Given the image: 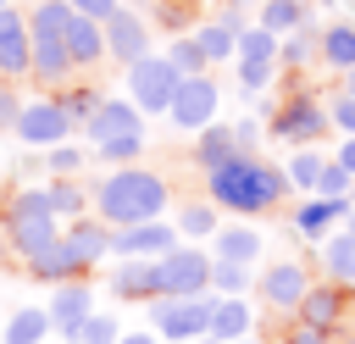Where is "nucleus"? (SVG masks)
<instances>
[{"label": "nucleus", "mask_w": 355, "mask_h": 344, "mask_svg": "<svg viewBox=\"0 0 355 344\" xmlns=\"http://www.w3.org/2000/svg\"><path fill=\"white\" fill-rule=\"evenodd\" d=\"M94 216L111 227H133V222H155L172 211V183L155 166H116L105 172L94 189Z\"/></svg>", "instance_id": "f257e3e1"}, {"label": "nucleus", "mask_w": 355, "mask_h": 344, "mask_svg": "<svg viewBox=\"0 0 355 344\" xmlns=\"http://www.w3.org/2000/svg\"><path fill=\"white\" fill-rule=\"evenodd\" d=\"M205 189H211V200H216L222 211L261 216V211L283 205L294 183H288V172H283V166H272L266 155H233L222 172H211V178H205Z\"/></svg>", "instance_id": "f03ea898"}, {"label": "nucleus", "mask_w": 355, "mask_h": 344, "mask_svg": "<svg viewBox=\"0 0 355 344\" xmlns=\"http://www.w3.org/2000/svg\"><path fill=\"white\" fill-rule=\"evenodd\" d=\"M0 227H6L11 255H22V261L44 255L61 239V216L50 205V189H11L6 205H0Z\"/></svg>", "instance_id": "7ed1b4c3"}, {"label": "nucleus", "mask_w": 355, "mask_h": 344, "mask_svg": "<svg viewBox=\"0 0 355 344\" xmlns=\"http://www.w3.org/2000/svg\"><path fill=\"white\" fill-rule=\"evenodd\" d=\"M150 311V327L166 338V344H194L211 333V311H216V289L205 294H161L144 305Z\"/></svg>", "instance_id": "20e7f679"}, {"label": "nucleus", "mask_w": 355, "mask_h": 344, "mask_svg": "<svg viewBox=\"0 0 355 344\" xmlns=\"http://www.w3.org/2000/svg\"><path fill=\"white\" fill-rule=\"evenodd\" d=\"M128 72V100L144 111V117H166L172 111V100H178V83H183V72L166 61V55H139L133 67H122Z\"/></svg>", "instance_id": "39448f33"}, {"label": "nucleus", "mask_w": 355, "mask_h": 344, "mask_svg": "<svg viewBox=\"0 0 355 344\" xmlns=\"http://www.w3.org/2000/svg\"><path fill=\"white\" fill-rule=\"evenodd\" d=\"M327 128H333V117H327V100H322V94H311V89H294V94H283V105H277V117H272V139H283V144H294V150L316 144Z\"/></svg>", "instance_id": "423d86ee"}, {"label": "nucleus", "mask_w": 355, "mask_h": 344, "mask_svg": "<svg viewBox=\"0 0 355 344\" xmlns=\"http://www.w3.org/2000/svg\"><path fill=\"white\" fill-rule=\"evenodd\" d=\"M211 250L200 244H178L166 255H155V294H205L211 289Z\"/></svg>", "instance_id": "0eeeda50"}, {"label": "nucleus", "mask_w": 355, "mask_h": 344, "mask_svg": "<svg viewBox=\"0 0 355 344\" xmlns=\"http://www.w3.org/2000/svg\"><path fill=\"white\" fill-rule=\"evenodd\" d=\"M311 283H316V277H311V266L288 255V261H272V266L255 277V294H261V305H266L272 316H294Z\"/></svg>", "instance_id": "6e6552de"}, {"label": "nucleus", "mask_w": 355, "mask_h": 344, "mask_svg": "<svg viewBox=\"0 0 355 344\" xmlns=\"http://www.w3.org/2000/svg\"><path fill=\"white\" fill-rule=\"evenodd\" d=\"M72 128H78L72 111H67L55 94H44V100H28V105L17 111V128H11V133H17L22 144H44V150H50V144H67Z\"/></svg>", "instance_id": "1a4fd4ad"}, {"label": "nucleus", "mask_w": 355, "mask_h": 344, "mask_svg": "<svg viewBox=\"0 0 355 344\" xmlns=\"http://www.w3.org/2000/svg\"><path fill=\"white\" fill-rule=\"evenodd\" d=\"M216 100H222V89H216V78L211 72H200V78H183L178 83V100H172V128L178 133H200V128H211L216 122Z\"/></svg>", "instance_id": "9d476101"}, {"label": "nucleus", "mask_w": 355, "mask_h": 344, "mask_svg": "<svg viewBox=\"0 0 355 344\" xmlns=\"http://www.w3.org/2000/svg\"><path fill=\"white\" fill-rule=\"evenodd\" d=\"M100 28H105V55H111L116 67H133L139 55H150V22H144L133 6H116Z\"/></svg>", "instance_id": "9b49d317"}, {"label": "nucleus", "mask_w": 355, "mask_h": 344, "mask_svg": "<svg viewBox=\"0 0 355 344\" xmlns=\"http://www.w3.org/2000/svg\"><path fill=\"white\" fill-rule=\"evenodd\" d=\"M183 244V233H178V222L172 216H155V222H133V227H116V239H111V255H166V250H178Z\"/></svg>", "instance_id": "f8f14e48"}, {"label": "nucleus", "mask_w": 355, "mask_h": 344, "mask_svg": "<svg viewBox=\"0 0 355 344\" xmlns=\"http://www.w3.org/2000/svg\"><path fill=\"white\" fill-rule=\"evenodd\" d=\"M44 311H50V327H55L61 338H72L100 305H94V289H89L83 277H72V283H55V289H50V305H44Z\"/></svg>", "instance_id": "ddd939ff"}, {"label": "nucleus", "mask_w": 355, "mask_h": 344, "mask_svg": "<svg viewBox=\"0 0 355 344\" xmlns=\"http://www.w3.org/2000/svg\"><path fill=\"white\" fill-rule=\"evenodd\" d=\"M0 78H33V33L22 11H0Z\"/></svg>", "instance_id": "4468645a"}, {"label": "nucleus", "mask_w": 355, "mask_h": 344, "mask_svg": "<svg viewBox=\"0 0 355 344\" xmlns=\"http://www.w3.org/2000/svg\"><path fill=\"white\" fill-rule=\"evenodd\" d=\"M111 294H116V300H133V305L161 300V294H155V261H150V255H116V266H111Z\"/></svg>", "instance_id": "2eb2a0df"}, {"label": "nucleus", "mask_w": 355, "mask_h": 344, "mask_svg": "<svg viewBox=\"0 0 355 344\" xmlns=\"http://www.w3.org/2000/svg\"><path fill=\"white\" fill-rule=\"evenodd\" d=\"M139 128H144V111H139L133 100H111V94H105V100L94 105V117L83 122V139H89V144H100V139H116V133H139Z\"/></svg>", "instance_id": "dca6fc26"}, {"label": "nucleus", "mask_w": 355, "mask_h": 344, "mask_svg": "<svg viewBox=\"0 0 355 344\" xmlns=\"http://www.w3.org/2000/svg\"><path fill=\"white\" fill-rule=\"evenodd\" d=\"M349 194H316V200H305L300 211H294V233H305V239H327L338 222H349Z\"/></svg>", "instance_id": "f3484780"}, {"label": "nucleus", "mask_w": 355, "mask_h": 344, "mask_svg": "<svg viewBox=\"0 0 355 344\" xmlns=\"http://www.w3.org/2000/svg\"><path fill=\"white\" fill-rule=\"evenodd\" d=\"M344 305H349V289L344 283H333V277H322V283H311L305 289V300H300V311L294 316H305L311 327H338V316H344Z\"/></svg>", "instance_id": "a211bd4d"}, {"label": "nucleus", "mask_w": 355, "mask_h": 344, "mask_svg": "<svg viewBox=\"0 0 355 344\" xmlns=\"http://www.w3.org/2000/svg\"><path fill=\"white\" fill-rule=\"evenodd\" d=\"M233 155H244L239 150V133H233V122H211V128H200L194 133V166L211 178V172H222Z\"/></svg>", "instance_id": "6ab92c4d"}, {"label": "nucleus", "mask_w": 355, "mask_h": 344, "mask_svg": "<svg viewBox=\"0 0 355 344\" xmlns=\"http://www.w3.org/2000/svg\"><path fill=\"white\" fill-rule=\"evenodd\" d=\"M22 266H28V277H39V283H50V289H55V283H72V277L89 272V261H83L67 239H55L44 255H33V261H22Z\"/></svg>", "instance_id": "aec40b11"}, {"label": "nucleus", "mask_w": 355, "mask_h": 344, "mask_svg": "<svg viewBox=\"0 0 355 344\" xmlns=\"http://www.w3.org/2000/svg\"><path fill=\"white\" fill-rule=\"evenodd\" d=\"M67 55H72L78 72H94V67L105 61V28H100L94 17H78V11H72V22H67Z\"/></svg>", "instance_id": "412c9836"}, {"label": "nucleus", "mask_w": 355, "mask_h": 344, "mask_svg": "<svg viewBox=\"0 0 355 344\" xmlns=\"http://www.w3.org/2000/svg\"><path fill=\"white\" fill-rule=\"evenodd\" d=\"M61 239H67V244H72V250H78V255L94 266V261H105V255H111V239H116V227H111V222H100V216L89 211V216H72V222L61 227Z\"/></svg>", "instance_id": "4be33fe9"}, {"label": "nucleus", "mask_w": 355, "mask_h": 344, "mask_svg": "<svg viewBox=\"0 0 355 344\" xmlns=\"http://www.w3.org/2000/svg\"><path fill=\"white\" fill-rule=\"evenodd\" d=\"M250 333H255V311H250V300H244V294H216V311H211V338L239 344V338H250Z\"/></svg>", "instance_id": "5701e85b"}, {"label": "nucleus", "mask_w": 355, "mask_h": 344, "mask_svg": "<svg viewBox=\"0 0 355 344\" xmlns=\"http://www.w3.org/2000/svg\"><path fill=\"white\" fill-rule=\"evenodd\" d=\"M211 255L216 261H244V266H255V255H261V233L239 216V222H222L216 227V239H211Z\"/></svg>", "instance_id": "b1692460"}, {"label": "nucleus", "mask_w": 355, "mask_h": 344, "mask_svg": "<svg viewBox=\"0 0 355 344\" xmlns=\"http://www.w3.org/2000/svg\"><path fill=\"white\" fill-rule=\"evenodd\" d=\"M322 272H327L333 283L355 289V227H349V222L322 239Z\"/></svg>", "instance_id": "393cba45"}, {"label": "nucleus", "mask_w": 355, "mask_h": 344, "mask_svg": "<svg viewBox=\"0 0 355 344\" xmlns=\"http://www.w3.org/2000/svg\"><path fill=\"white\" fill-rule=\"evenodd\" d=\"M55 327H50V311L44 305H17L11 316H6V333H0V344H44Z\"/></svg>", "instance_id": "a878e982"}, {"label": "nucleus", "mask_w": 355, "mask_h": 344, "mask_svg": "<svg viewBox=\"0 0 355 344\" xmlns=\"http://www.w3.org/2000/svg\"><path fill=\"white\" fill-rule=\"evenodd\" d=\"M216 211H222L216 200H183L172 222H178V233H183V239H200V244H205V239H216V227H222V216H216Z\"/></svg>", "instance_id": "bb28decb"}, {"label": "nucleus", "mask_w": 355, "mask_h": 344, "mask_svg": "<svg viewBox=\"0 0 355 344\" xmlns=\"http://www.w3.org/2000/svg\"><path fill=\"white\" fill-rule=\"evenodd\" d=\"M239 17H222V22H205V28H194V39H200V50L211 55V61H233L239 55Z\"/></svg>", "instance_id": "cd10ccee"}, {"label": "nucleus", "mask_w": 355, "mask_h": 344, "mask_svg": "<svg viewBox=\"0 0 355 344\" xmlns=\"http://www.w3.org/2000/svg\"><path fill=\"white\" fill-rule=\"evenodd\" d=\"M277 61L288 67V72H300V67H311V61H322V28H294V33H283V50H277Z\"/></svg>", "instance_id": "c85d7f7f"}, {"label": "nucleus", "mask_w": 355, "mask_h": 344, "mask_svg": "<svg viewBox=\"0 0 355 344\" xmlns=\"http://www.w3.org/2000/svg\"><path fill=\"white\" fill-rule=\"evenodd\" d=\"M50 189V205H55V216L61 222H72V216H89L94 211V194L78 183V178H55V183H44Z\"/></svg>", "instance_id": "c756f323"}, {"label": "nucleus", "mask_w": 355, "mask_h": 344, "mask_svg": "<svg viewBox=\"0 0 355 344\" xmlns=\"http://www.w3.org/2000/svg\"><path fill=\"white\" fill-rule=\"evenodd\" d=\"M322 61H327L333 72H349V67H355V22L322 28Z\"/></svg>", "instance_id": "7c9ffc66"}, {"label": "nucleus", "mask_w": 355, "mask_h": 344, "mask_svg": "<svg viewBox=\"0 0 355 344\" xmlns=\"http://www.w3.org/2000/svg\"><path fill=\"white\" fill-rule=\"evenodd\" d=\"M305 22H311L305 0H261V28H272L277 39L294 33V28H305Z\"/></svg>", "instance_id": "2f4dec72"}, {"label": "nucleus", "mask_w": 355, "mask_h": 344, "mask_svg": "<svg viewBox=\"0 0 355 344\" xmlns=\"http://www.w3.org/2000/svg\"><path fill=\"white\" fill-rule=\"evenodd\" d=\"M166 61H172L183 78H200V72H211V55L200 50V39H194V33H178V39L166 44Z\"/></svg>", "instance_id": "473e14b6"}, {"label": "nucleus", "mask_w": 355, "mask_h": 344, "mask_svg": "<svg viewBox=\"0 0 355 344\" xmlns=\"http://www.w3.org/2000/svg\"><path fill=\"white\" fill-rule=\"evenodd\" d=\"M277 50H283V39H277L272 28L255 22V28L239 33V55H233V61H277Z\"/></svg>", "instance_id": "72a5a7b5"}, {"label": "nucleus", "mask_w": 355, "mask_h": 344, "mask_svg": "<svg viewBox=\"0 0 355 344\" xmlns=\"http://www.w3.org/2000/svg\"><path fill=\"white\" fill-rule=\"evenodd\" d=\"M94 155H100L105 166H128V161H139V155H144V128H139V133H116V139H100V144H94Z\"/></svg>", "instance_id": "f704fd0d"}, {"label": "nucleus", "mask_w": 355, "mask_h": 344, "mask_svg": "<svg viewBox=\"0 0 355 344\" xmlns=\"http://www.w3.org/2000/svg\"><path fill=\"white\" fill-rule=\"evenodd\" d=\"M116 338H122L116 316H111V311H94V316H89V322H83V327H78L67 344H116Z\"/></svg>", "instance_id": "c9c22d12"}, {"label": "nucleus", "mask_w": 355, "mask_h": 344, "mask_svg": "<svg viewBox=\"0 0 355 344\" xmlns=\"http://www.w3.org/2000/svg\"><path fill=\"white\" fill-rule=\"evenodd\" d=\"M55 100H61V105L72 111V122L83 128V122L94 117V105H100L105 94H100V89H89V83H67V94H55Z\"/></svg>", "instance_id": "e433bc0d"}, {"label": "nucleus", "mask_w": 355, "mask_h": 344, "mask_svg": "<svg viewBox=\"0 0 355 344\" xmlns=\"http://www.w3.org/2000/svg\"><path fill=\"white\" fill-rule=\"evenodd\" d=\"M211 289L216 294H244L250 289V266L244 261H211Z\"/></svg>", "instance_id": "4c0bfd02"}, {"label": "nucleus", "mask_w": 355, "mask_h": 344, "mask_svg": "<svg viewBox=\"0 0 355 344\" xmlns=\"http://www.w3.org/2000/svg\"><path fill=\"white\" fill-rule=\"evenodd\" d=\"M272 344H333V333L327 327H311L305 316H283V327H277Z\"/></svg>", "instance_id": "58836bf2"}, {"label": "nucleus", "mask_w": 355, "mask_h": 344, "mask_svg": "<svg viewBox=\"0 0 355 344\" xmlns=\"http://www.w3.org/2000/svg\"><path fill=\"white\" fill-rule=\"evenodd\" d=\"M322 166H327V155H316V150H300V155L288 161V183H294V189H316Z\"/></svg>", "instance_id": "ea45409f"}, {"label": "nucleus", "mask_w": 355, "mask_h": 344, "mask_svg": "<svg viewBox=\"0 0 355 344\" xmlns=\"http://www.w3.org/2000/svg\"><path fill=\"white\" fill-rule=\"evenodd\" d=\"M272 72H277V61H239V89L244 94H261L272 83Z\"/></svg>", "instance_id": "a19ab883"}, {"label": "nucleus", "mask_w": 355, "mask_h": 344, "mask_svg": "<svg viewBox=\"0 0 355 344\" xmlns=\"http://www.w3.org/2000/svg\"><path fill=\"white\" fill-rule=\"evenodd\" d=\"M55 178H78L83 172V150L78 144H50V161H44Z\"/></svg>", "instance_id": "79ce46f5"}, {"label": "nucleus", "mask_w": 355, "mask_h": 344, "mask_svg": "<svg viewBox=\"0 0 355 344\" xmlns=\"http://www.w3.org/2000/svg\"><path fill=\"white\" fill-rule=\"evenodd\" d=\"M327 117H333V128H338V133H355V94H344V89H338V94L327 100Z\"/></svg>", "instance_id": "37998d69"}, {"label": "nucleus", "mask_w": 355, "mask_h": 344, "mask_svg": "<svg viewBox=\"0 0 355 344\" xmlns=\"http://www.w3.org/2000/svg\"><path fill=\"white\" fill-rule=\"evenodd\" d=\"M349 183H355V178H349L338 161H327V166H322V178H316V194H349Z\"/></svg>", "instance_id": "c03bdc74"}, {"label": "nucleus", "mask_w": 355, "mask_h": 344, "mask_svg": "<svg viewBox=\"0 0 355 344\" xmlns=\"http://www.w3.org/2000/svg\"><path fill=\"white\" fill-rule=\"evenodd\" d=\"M17 111H22L17 83H11V78H0V128H17Z\"/></svg>", "instance_id": "a18cd8bd"}, {"label": "nucleus", "mask_w": 355, "mask_h": 344, "mask_svg": "<svg viewBox=\"0 0 355 344\" xmlns=\"http://www.w3.org/2000/svg\"><path fill=\"white\" fill-rule=\"evenodd\" d=\"M233 133H239V150H244V155H255V144H261V128H255V117H239V122H233Z\"/></svg>", "instance_id": "49530a36"}, {"label": "nucleus", "mask_w": 355, "mask_h": 344, "mask_svg": "<svg viewBox=\"0 0 355 344\" xmlns=\"http://www.w3.org/2000/svg\"><path fill=\"white\" fill-rule=\"evenodd\" d=\"M67 6H72L78 17H94V22H105V17L116 11V0H67Z\"/></svg>", "instance_id": "de8ad7c7"}, {"label": "nucleus", "mask_w": 355, "mask_h": 344, "mask_svg": "<svg viewBox=\"0 0 355 344\" xmlns=\"http://www.w3.org/2000/svg\"><path fill=\"white\" fill-rule=\"evenodd\" d=\"M333 344H355V294H349V305H344V316L333 327Z\"/></svg>", "instance_id": "09e8293b"}, {"label": "nucleus", "mask_w": 355, "mask_h": 344, "mask_svg": "<svg viewBox=\"0 0 355 344\" xmlns=\"http://www.w3.org/2000/svg\"><path fill=\"white\" fill-rule=\"evenodd\" d=\"M333 161H338V166L355 178V133H344V144H338V155H333Z\"/></svg>", "instance_id": "8fccbe9b"}, {"label": "nucleus", "mask_w": 355, "mask_h": 344, "mask_svg": "<svg viewBox=\"0 0 355 344\" xmlns=\"http://www.w3.org/2000/svg\"><path fill=\"white\" fill-rule=\"evenodd\" d=\"M116 344H166V338H161V333H155V327H144V333H122V338H116Z\"/></svg>", "instance_id": "3c124183"}, {"label": "nucleus", "mask_w": 355, "mask_h": 344, "mask_svg": "<svg viewBox=\"0 0 355 344\" xmlns=\"http://www.w3.org/2000/svg\"><path fill=\"white\" fill-rule=\"evenodd\" d=\"M344 94H355V67H349V72H344Z\"/></svg>", "instance_id": "603ef678"}, {"label": "nucleus", "mask_w": 355, "mask_h": 344, "mask_svg": "<svg viewBox=\"0 0 355 344\" xmlns=\"http://www.w3.org/2000/svg\"><path fill=\"white\" fill-rule=\"evenodd\" d=\"M200 344H222V338H211V333H205V338H200Z\"/></svg>", "instance_id": "864d4df0"}, {"label": "nucleus", "mask_w": 355, "mask_h": 344, "mask_svg": "<svg viewBox=\"0 0 355 344\" xmlns=\"http://www.w3.org/2000/svg\"><path fill=\"white\" fill-rule=\"evenodd\" d=\"M116 6H139V0H116Z\"/></svg>", "instance_id": "5fc2aeb1"}, {"label": "nucleus", "mask_w": 355, "mask_h": 344, "mask_svg": "<svg viewBox=\"0 0 355 344\" xmlns=\"http://www.w3.org/2000/svg\"><path fill=\"white\" fill-rule=\"evenodd\" d=\"M349 227H355V205H349Z\"/></svg>", "instance_id": "6e6d98bb"}, {"label": "nucleus", "mask_w": 355, "mask_h": 344, "mask_svg": "<svg viewBox=\"0 0 355 344\" xmlns=\"http://www.w3.org/2000/svg\"><path fill=\"white\" fill-rule=\"evenodd\" d=\"M239 344H261V338H239Z\"/></svg>", "instance_id": "4d7b16f0"}, {"label": "nucleus", "mask_w": 355, "mask_h": 344, "mask_svg": "<svg viewBox=\"0 0 355 344\" xmlns=\"http://www.w3.org/2000/svg\"><path fill=\"white\" fill-rule=\"evenodd\" d=\"M6 6H11V0H0V11H6Z\"/></svg>", "instance_id": "13d9d810"}, {"label": "nucleus", "mask_w": 355, "mask_h": 344, "mask_svg": "<svg viewBox=\"0 0 355 344\" xmlns=\"http://www.w3.org/2000/svg\"><path fill=\"white\" fill-rule=\"evenodd\" d=\"M344 6H355V0H344Z\"/></svg>", "instance_id": "bf43d9fd"}, {"label": "nucleus", "mask_w": 355, "mask_h": 344, "mask_svg": "<svg viewBox=\"0 0 355 344\" xmlns=\"http://www.w3.org/2000/svg\"><path fill=\"white\" fill-rule=\"evenodd\" d=\"M189 6H200V0H189Z\"/></svg>", "instance_id": "052dcab7"}, {"label": "nucleus", "mask_w": 355, "mask_h": 344, "mask_svg": "<svg viewBox=\"0 0 355 344\" xmlns=\"http://www.w3.org/2000/svg\"><path fill=\"white\" fill-rule=\"evenodd\" d=\"M305 6H311V0H305Z\"/></svg>", "instance_id": "680f3d73"}]
</instances>
